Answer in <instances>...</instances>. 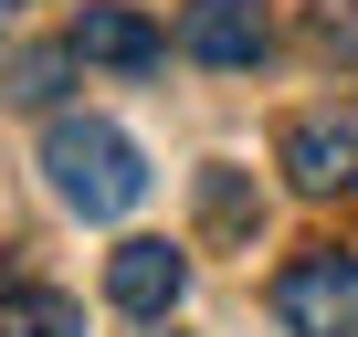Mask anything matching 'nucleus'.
I'll return each mask as SVG.
<instances>
[{"label":"nucleus","instance_id":"f257e3e1","mask_svg":"<svg viewBox=\"0 0 358 337\" xmlns=\"http://www.w3.org/2000/svg\"><path fill=\"white\" fill-rule=\"evenodd\" d=\"M43 168H53V190H64L85 222H127V211L148 201V158H137V137L106 127V116H53V127H43Z\"/></svg>","mask_w":358,"mask_h":337},{"label":"nucleus","instance_id":"f03ea898","mask_svg":"<svg viewBox=\"0 0 358 337\" xmlns=\"http://www.w3.org/2000/svg\"><path fill=\"white\" fill-rule=\"evenodd\" d=\"M285 337H358V253H295L274 274Z\"/></svg>","mask_w":358,"mask_h":337},{"label":"nucleus","instance_id":"7ed1b4c3","mask_svg":"<svg viewBox=\"0 0 358 337\" xmlns=\"http://www.w3.org/2000/svg\"><path fill=\"white\" fill-rule=\"evenodd\" d=\"M285 180H295L306 201L358 190V106H306V116L285 127Z\"/></svg>","mask_w":358,"mask_h":337},{"label":"nucleus","instance_id":"20e7f679","mask_svg":"<svg viewBox=\"0 0 358 337\" xmlns=\"http://www.w3.org/2000/svg\"><path fill=\"white\" fill-rule=\"evenodd\" d=\"M64 43H74V64H106V74H148V64H169V32H158L148 11H127V0H85Z\"/></svg>","mask_w":358,"mask_h":337},{"label":"nucleus","instance_id":"39448f33","mask_svg":"<svg viewBox=\"0 0 358 337\" xmlns=\"http://www.w3.org/2000/svg\"><path fill=\"white\" fill-rule=\"evenodd\" d=\"M264 0H190L179 11V53L190 64H222V74H243V64H264Z\"/></svg>","mask_w":358,"mask_h":337},{"label":"nucleus","instance_id":"423d86ee","mask_svg":"<svg viewBox=\"0 0 358 337\" xmlns=\"http://www.w3.org/2000/svg\"><path fill=\"white\" fill-rule=\"evenodd\" d=\"M106 295H116L137 327H169V306L190 295V264H179L169 243H116V253H106Z\"/></svg>","mask_w":358,"mask_h":337},{"label":"nucleus","instance_id":"0eeeda50","mask_svg":"<svg viewBox=\"0 0 358 337\" xmlns=\"http://www.w3.org/2000/svg\"><path fill=\"white\" fill-rule=\"evenodd\" d=\"M201 232L211 243H253L264 232V201H253L243 168H201Z\"/></svg>","mask_w":358,"mask_h":337},{"label":"nucleus","instance_id":"6e6552de","mask_svg":"<svg viewBox=\"0 0 358 337\" xmlns=\"http://www.w3.org/2000/svg\"><path fill=\"white\" fill-rule=\"evenodd\" d=\"M0 337H85V306L53 285H11L0 295Z\"/></svg>","mask_w":358,"mask_h":337},{"label":"nucleus","instance_id":"1a4fd4ad","mask_svg":"<svg viewBox=\"0 0 358 337\" xmlns=\"http://www.w3.org/2000/svg\"><path fill=\"white\" fill-rule=\"evenodd\" d=\"M64 74H74V43H32V53L11 64V85H0V95H22V106H53V95H64Z\"/></svg>","mask_w":358,"mask_h":337},{"label":"nucleus","instance_id":"9d476101","mask_svg":"<svg viewBox=\"0 0 358 337\" xmlns=\"http://www.w3.org/2000/svg\"><path fill=\"white\" fill-rule=\"evenodd\" d=\"M306 43L316 53H358V0H306Z\"/></svg>","mask_w":358,"mask_h":337},{"label":"nucleus","instance_id":"9b49d317","mask_svg":"<svg viewBox=\"0 0 358 337\" xmlns=\"http://www.w3.org/2000/svg\"><path fill=\"white\" fill-rule=\"evenodd\" d=\"M0 32H11V0H0Z\"/></svg>","mask_w":358,"mask_h":337},{"label":"nucleus","instance_id":"f8f14e48","mask_svg":"<svg viewBox=\"0 0 358 337\" xmlns=\"http://www.w3.org/2000/svg\"><path fill=\"white\" fill-rule=\"evenodd\" d=\"M148 337H169V327H148Z\"/></svg>","mask_w":358,"mask_h":337}]
</instances>
